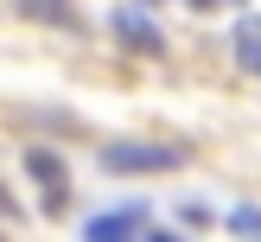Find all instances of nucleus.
Wrapping results in <instances>:
<instances>
[{
    "mask_svg": "<svg viewBox=\"0 0 261 242\" xmlns=\"http://www.w3.org/2000/svg\"><path fill=\"white\" fill-rule=\"evenodd\" d=\"M172 166H185V147H172V140H109L102 147V172H172Z\"/></svg>",
    "mask_w": 261,
    "mask_h": 242,
    "instance_id": "nucleus-1",
    "label": "nucleus"
},
{
    "mask_svg": "<svg viewBox=\"0 0 261 242\" xmlns=\"http://www.w3.org/2000/svg\"><path fill=\"white\" fill-rule=\"evenodd\" d=\"M25 172L38 178V191H45V217H64V204H70V178H64V159L51 147H25Z\"/></svg>",
    "mask_w": 261,
    "mask_h": 242,
    "instance_id": "nucleus-2",
    "label": "nucleus"
},
{
    "mask_svg": "<svg viewBox=\"0 0 261 242\" xmlns=\"http://www.w3.org/2000/svg\"><path fill=\"white\" fill-rule=\"evenodd\" d=\"M147 229V204H121V210H102L83 223V242H140Z\"/></svg>",
    "mask_w": 261,
    "mask_h": 242,
    "instance_id": "nucleus-3",
    "label": "nucleus"
},
{
    "mask_svg": "<svg viewBox=\"0 0 261 242\" xmlns=\"http://www.w3.org/2000/svg\"><path fill=\"white\" fill-rule=\"evenodd\" d=\"M109 25H115V38H121L127 51H147V58H160V51H166V32H160V25H153L140 7H121V13H109Z\"/></svg>",
    "mask_w": 261,
    "mask_h": 242,
    "instance_id": "nucleus-4",
    "label": "nucleus"
},
{
    "mask_svg": "<svg viewBox=\"0 0 261 242\" xmlns=\"http://www.w3.org/2000/svg\"><path fill=\"white\" fill-rule=\"evenodd\" d=\"M236 58H242V70L261 76V19H255V13H249V19H236Z\"/></svg>",
    "mask_w": 261,
    "mask_h": 242,
    "instance_id": "nucleus-5",
    "label": "nucleus"
},
{
    "mask_svg": "<svg viewBox=\"0 0 261 242\" xmlns=\"http://www.w3.org/2000/svg\"><path fill=\"white\" fill-rule=\"evenodd\" d=\"M229 236L236 242H261V204H236L229 210Z\"/></svg>",
    "mask_w": 261,
    "mask_h": 242,
    "instance_id": "nucleus-6",
    "label": "nucleus"
}]
</instances>
